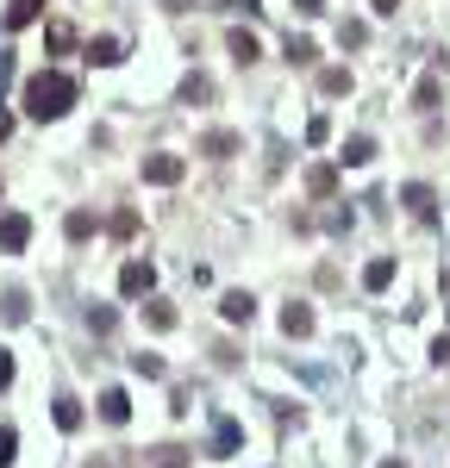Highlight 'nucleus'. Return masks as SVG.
<instances>
[{
    "label": "nucleus",
    "mask_w": 450,
    "mask_h": 468,
    "mask_svg": "<svg viewBox=\"0 0 450 468\" xmlns=\"http://www.w3.org/2000/svg\"><path fill=\"white\" fill-rule=\"evenodd\" d=\"M19 101H25V113L31 119H63L69 107H75V82L57 75V69H38V75L19 88Z\"/></svg>",
    "instance_id": "obj_1"
},
{
    "label": "nucleus",
    "mask_w": 450,
    "mask_h": 468,
    "mask_svg": "<svg viewBox=\"0 0 450 468\" xmlns=\"http://www.w3.org/2000/svg\"><path fill=\"white\" fill-rule=\"evenodd\" d=\"M150 287H156V262L132 256V262L119 269V294H132V300H138V294H150Z\"/></svg>",
    "instance_id": "obj_2"
},
{
    "label": "nucleus",
    "mask_w": 450,
    "mask_h": 468,
    "mask_svg": "<svg viewBox=\"0 0 450 468\" xmlns=\"http://www.w3.org/2000/svg\"><path fill=\"white\" fill-rule=\"evenodd\" d=\"M25 243H31V219H25V213H0V250L19 256Z\"/></svg>",
    "instance_id": "obj_3"
},
{
    "label": "nucleus",
    "mask_w": 450,
    "mask_h": 468,
    "mask_svg": "<svg viewBox=\"0 0 450 468\" xmlns=\"http://www.w3.org/2000/svg\"><path fill=\"white\" fill-rule=\"evenodd\" d=\"M145 181H156V188H175V181H181V156H169V150L145 156Z\"/></svg>",
    "instance_id": "obj_4"
},
{
    "label": "nucleus",
    "mask_w": 450,
    "mask_h": 468,
    "mask_svg": "<svg viewBox=\"0 0 450 468\" xmlns=\"http://www.w3.org/2000/svg\"><path fill=\"white\" fill-rule=\"evenodd\" d=\"M38 13H44V0H6V13H0V25H6V31H25V25H31Z\"/></svg>",
    "instance_id": "obj_5"
},
{
    "label": "nucleus",
    "mask_w": 450,
    "mask_h": 468,
    "mask_svg": "<svg viewBox=\"0 0 450 468\" xmlns=\"http://www.w3.org/2000/svg\"><path fill=\"white\" fill-rule=\"evenodd\" d=\"M282 331H288V338H313V306H306V300L282 306Z\"/></svg>",
    "instance_id": "obj_6"
},
{
    "label": "nucleus",
    "mask_w": 450,
    "mask_h": 468,
    "mask_svg": "<svg viewBox=\"0 0 450 468\" xmlns=\"http://www.w3.org/2000/svg\"><path fill=\"white\" fill-rule=\"evenodd\" d=\"M101 419H107V425H126V419H132V400H126V387H107V393H101Z\"/></svg>",
    "instance_id": "obj_7"
},
{
    "label": "nucleus",
    "mask_w": 450,
    "mask_h": 468,
    "mask_svg": "<svg viewBox=\"0 0 450 468\" xmlns=\"http://www.w3.org/2000/svg\"><path fill=\"white\" fill-rule=\"evenodd\" d=\"M119 57H126V44H119V38H88V63H101V69H113Z\"/></svg>",
    "instance_id": "obj_8"
},
{
    "label": "nucleus",
    "mask_w": 450,
    "mask_h": 468,
    "mask_svg": "<svg viewBox=\"0 0 450 468\" xmlns=\"http://www.w3.org/2000/svg\"><path fill=\"white\" fill-rule=\"evenodd\" d=\"M407 207H413V219H438V194H432L426 181H413V188H407Z\"/></svg>",
    "instance_id": "obj_9"
},
{
    "label": "nucleus",
    "mask_w": 450,
    "mask_h": 468,
    "mask_svg": "<svg viewBox=\"0 0 450 468\" xmlns=\"http://www.w3.org/2000/svg\"><path fill=\"white\" fill-rule=\"evenodd\" d=\"M219 313H225V325H251L257 300H251V294H225V300H219Z\"/></svg>",
    "instance_id": "obj_10"
},
{
    "label": "nucleus",
    "mask_w": 450,
    "mask_h": 468,
    "mask_svg": "<svg viewBox=\"0 0 450 468\" xmlns=\"http://www.w3.org/2000/svg\"><path fill=\"white\" fill-rule=\"evenodd\" d=\"M238 437H244V431H238L232 419H219V425H213V456H232V450H238Z\"/></svg>",
    "instance_id": "obj_11"
},
{
    "label": "nucleus",
    "mask_w": 450,
    "mask_h": 468,
    "mask_svg": "<svg viewBox=\"0 0 450 468\" xmlns=\"http://www.w3.org/2000/svg\"><path fill=\"white\" fill-rule=\"evenodd\" d=\"M344 163H350V169L375 163V137H350V144H344Z\"/></svg>",
    "instance_id": "obj_12"
},
{
    "label": "nucleus",
    "mask_w": 450,
    "mask_h": 468,
    "mask_svg": "<svg viewBox=\"0 0 450 468\" xmlns=\"http://www.w3.org/2000/svg\"><path fill=\"white\" fill-rule=\"evenodd\" d=\"M306 188H313V194H331V188H338V169H331V163H313V169H306Z\"/></svg>",
    "instance_id": "obj_13"
},
{
    "label": "nucleus",
    "mask_w": 450,
    "mask_h": 468,
    "mask_svg": "<svg viewBox=\"0 0 450 468\" xmlns=\"http://www.w3.org/2000/svg\"><path fill=\"white\" fill-rule=\"evenodd\" d=\"M50 412H57V425H63V431H82V400H69V393H63Z\"/></svg>",
    "instance_id": "obj_14"
},
{
    "label": "nucleus",
    "mask_w": 450,
    "mask_h": 468,
    "mask_svg": "<svg viewBox=\"0 0 450 468\" xmlns=\"http://www.w3.org/2000/svg\"><path fill=\"white\" fill-rule=\"evenodd\" d=\"M225 44H232V57H238V63H257V57H263V50H257V38H251V31H232V38H225Z\"/></svg>",
    "instance_id": "obj_15"
},
{
    "label": "nucleus",
    "mask_w": 450,
    "mask_h": 468,
    "mask_svg": "<svg viewBox=\"0 0 450 468\" xmlns=\"http://www.w3.org/2000/svg\"><path fill=\"white\" fill-rule=\"evenodd\" d=\"M200 150H207V156H232V150H238V137H232V131H207V137H200Z\"/></svg>",
    "instance_id": "obj_16"
},
{
    "label": "nucleus",
    "mask_w": 450,
    "mask_h": 468,
    "mask_svg": "<svg viewBox=\"0 0 450 468\" xmlns=\"http://www.w3.org/2000/svg\"><path fill=\"white\" fill-rule=\"evenodd\" d=\"M388 281H394V262H388V256H375V262L363 269V287H388Z\"/></svg>",
    "instance_id": "obj_17"
},
{
    "label": "nucleus",
    "mask_w": 450,
    "mask_h": 468,
    "mask_svg": "<svg viewBox=\"0 0 450 468\" xmlns=\"http://www.w3.org/2000/svg\"><path fill=\"white\" fill-rule=\"evenodd\" d=\"M181 101H188V107H194V101H213V82H207V75H188V82H181Z\"/></svg>",
    "instance_id": "obj_18"
},
{
    "label": "nucleus",
    "mask_w": 450,
    "mask_h": 468,
    "mask_svg": "<svg viewBox=\"0 0 450 468\" xmlns=\"http://www.w3.org/2000/svg\"><path fill=\"white\" fill-rule=\"evenodd\" d=\"M63 232H69V237H75V243H82V237L94 232V213H82V207H75V213L63 219Z\"/></svg>",
    "instance_id": "obj_19"
},
{
    "label": "nucleus",
    "mask_w": 450,
    "mask_h": 468,
    "mask_svg": "<svg viewBox=\"0 0 450 468\" xmlns=\"http://www.w3.org/2000/svg\"><path fill=\"white\" fill-rule=\"evenodd\" d=\"M319 88H325V94H350V69H325Z\"/></svg>",
    "instance_id": "obj_20"
},
{
    "label": "nucleus",
    "mask_w": 450,
    "mask_h": 468,
    "mask_svg": "<svg viewBox=\"0 0 450 468\" xmlns=\"http://www.w3.org/2000/svg\"><path fill=\"white\" fill-rule=\"evenodd\" d=\"M0 313H6V325H19V319H25V294H19V287H6V300H0Z\"/></svg>",
    "instance_id": "obj_21"
},
{
    "label": "nucleus",
    "mask_w": 450,
    "mask_h": 468,
    "mask_svg": "<svg viewBox=\"0 0 450 468\" xmlns=\"http://www.w3.org/2000/svg\"><path fill=\"white\" fill-rule=\"evenodd\" d=\"M145 319H150V325H156V331H169V325H175V306H163V300H150V306H145Z\"/></svg>",
    "instance_id": "obj_22"
},
{
    "label": "nucleus",
    "mask_w": 450,
    "mask_h": 468,
    "mask_svg": "<svg viewBox=\"0 0 450 468\" xmlns=\"http://www.w3.org/2000/svg\"><path fill=\"white\" fill-rule=\"evenodd\" d=\"M13 450H19V431H13V425H0V468H13Z\"/></svg>",
    "instance_id": "obj_23"
},
{
    "label": "nucleus",
    "mask_w": 450,
    "mask_h": 468,
    "mask_svg": "<svg viewBox=\"0 0 450 468\" xmlns=\"http://www.w3.org/2000/svg\"><path fill=\"white\" fill-rule=\"evenodd\" d=\"M319 50H313V38H288V63H313Z\"/></svg>",
    "instance_id": "obj_24"
},
{
    "label": "nucleus",
    "mask_w": 450,
    "mask_h": 468,
    "mask_svg": "<svg viewBox=\"0 0 450 468\" xmlns=\"http://www.w3.org/2000/svg\"><path fill=\"white\" fill-rule=\"evenodd\" d=\"M132 368H138L145 381H163V356H132Z\"/></svg>",
    "instance_id": "obj_25"
},
{
    "label": "nucleus",
    "mask_w": 450,
    "mask_h": 468,
    "mask_svg": "<svg viewBox=\"0 0 450 468\" xmlns=\"http://www.w3.org/2000/svg\"><path fill=\"white\" fill-rule=\"evenodd\" d=\"M0 387H13V350L0 344Z\"/></svg>",
    "instance_id": "obj_26"
},
{
    "label": "nucleus",
    "mask_w": 450,
    "mask_h": 468,
    "mask_svg": "<svg viewBox=\"0 0 450 468\" xmlns=\"http://www.w3.org/2000/svg\"><path fill=\"white\" fill-rule=\"evenodd\" d=\"M13 82V50H0V88Z\"/></svg>",
    "instance_id": "obj_27"
},
{
    "label": "nucleus",
    "mask_w": 450,
    "mask_h": 468,
    "mask_svg": "<svg viewBox=\"0 0 450 468\" xmlns=\"http://www.w3.org/2000/svg\"><path fill=\"white\" fill-rule=\"evenodd\" d=\"M319 6H325V0H295V13H319Z\"/></svg>",
    "instance_id": "obj_28"
},
{
    "label": "nucleus",
    "mask_w": 450,
    "mask_h": 468,
    "mask_svg": "<svg viewBox=\"0 0 450 468\" xmlns=\"http://www.w3.org/2000/svg\"><path fill=\"white\" fill-rule=\"evenodd\" d=\"M0 137H13V113H0Z\"/></svg>",
    "instance_id": "obj_29"
},
{
    "label": "nucleus",
    "mask_w": 450,
    "mask_h": 468,
    "mask_svg": "<svg viewBox=\"0 0 450 468\" xmlns=\"http://www.w3.org/2000/svg\"><path fill=\"white\" fill-rule=\"evenodd\" d=\"M394 6H401V0H375V13H394Z\"/></svg>",
    "instance_id": "obj_30"
},
{
    "label": "nucleus",
    "mask_w": 450,
    "mask_h": 468,
    "mask_svg": "<svg viewBox=\"0 0 450 468\" xmlns=\"http://www.w3.org/2000/svg\"><path fill=\"white\" fill-rule=\"evenodd\" d=\"M163 6H175V13H181V6H188V0H163Z\"/></svg>",
    "instance_id": "obj_31"
},
{
    "label": "nucleus",
    "mask_w": 450,
    "mask_h": 468,
    "mask_svg": "<svg viewBox=\"0 0 450 468\" xmlns=\"http://www.w3.org/2000/svg\"><path fill=\"white\" fill-rule=\"evenodd\" d=\"M382 468H407V463H382Z\"/></svg>",
    "instance_id": "obj_32"
}]
</instances>
